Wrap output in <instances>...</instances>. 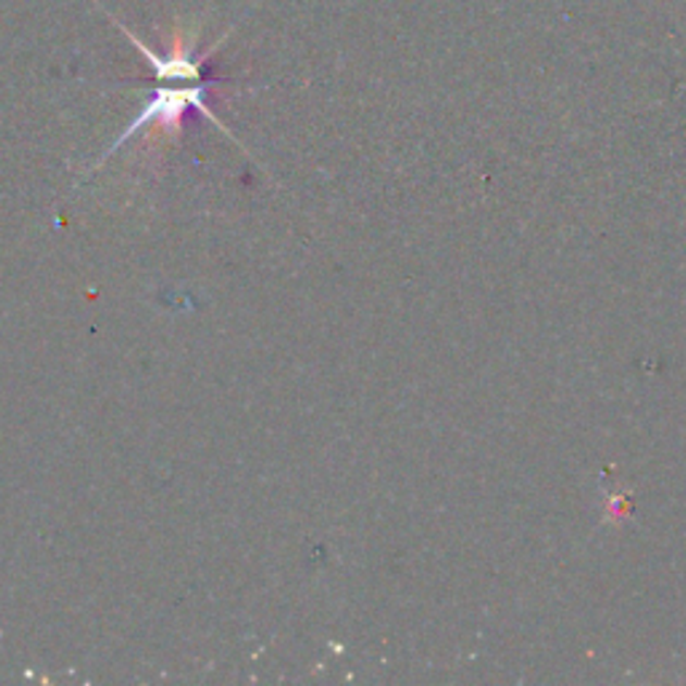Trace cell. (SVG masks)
Instances as JSON below:
<instances>
[{"label": "cell", "mask_w": 686, "mask_h": 686, "mask_svg": "<svg viewBox=\"0 0 686 686\" xmlns=\"http://www.w3.org/2000/svg\"><path fill=\"white\" fill-rule=\"evenodd\" d=\"M164 84H170V86H155L153 97L146 102L142 113L137 115V119L132 121L129 126H126L124 135L115 140L113 151L119 146H124V142L129 140L132 135H137V132H140L142 126H148V124L159 126V129H166V132L180 129L183 119H186V115L191 111L204 113L207 119H212L217 126H223L221 121L215 119V113L207 108V95H210V91L215 89L221 80L201 78V80H164Z\"/></svg>", "instance_id": "1"}]
</instances>
